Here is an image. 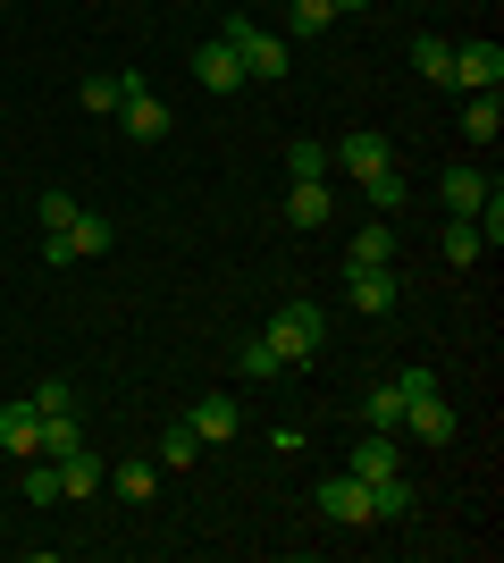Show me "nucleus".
I'll return each mask as SVG.
<instances>
[{"instance_id":"obj_1","label":"nucleus","mask_w":504,"mask_h":563,"mask_svg":"<svg viewBox=\"0 0 504 563\" xmlns=\"http://www.w3.org/2000/svg\"><path fill=\"white\" fill-rule=\"evenodd\" d=\"M261 336H269L278 353H287V371H294V362H312V353H320V336H328V311L294 295V303H278V320H269Z\"/></svg>"},{"instance_id":"obj_2","label":"nucleus","mask_w":504,"mask_h":563,"mask_svg":"<svg viewBox=\"0 0 504 563\" xmlns=\"http://www.w3.org/2000/svg\"><path fill=\"white\" fill-rule=\"evenodd\" d=\"M110 244H119V228H110V219H101V211H76L59 235H43V261H51V269H68V261H101Z\"/></svg>"},{"instance_id":"obj_3","label":"nucleus","mask_w":504,"mask_h":563,"mask_svg":"<svg viewBox=\"0 0 504 563\" xmlns=\"http://www.w3.org/2000/svg\"><path fill=\"white\" fill-rule=\"evenodd\" d=\"M219 34L236 43L244 76H261V85H278V76H287V43H278V34H261V25H253V18H227V25H219Z\"/></svg>"},{"instance_id":"obj_4","label":"nucleus","mask_w":504,"mask_h":563,"mask_svg":"<svg viewBox=\"0 0 504 563\" xmlns=\"http://www.w3.org/2000/svg\"><path fill=\"white\" fill-rule=\"evenodd\" d=\"M446 85H462V93H496V85H504V43H455Z\"/></svg>"},{"instance_id":"obj_5","label":"nucleus","mask_w":504,"mask_h":563,"mask_svg":"<svg viewBox=\"0 0 504 563\" xmlns=\"http://www.w3.org/2000/svg\"><path fill=\"white\" fill-rule=\"evenodd\" d=\"M345 471H354V479H395V471H404V429H361Z\"/></svg>"},{"instance_id":"obj_6","label":"nucleus","mask_w":504,"mask_h":563,"mask_svg":"<svg viewBox=\"0 0 504 563\" xmlns=\"http://www.w3.org/2000/svg\"><path fill=\"white\" fill-rule=\"evenodd\" d=\"M193 85H202V93H236V85H253V76H244V59H236V43H227V34H211V43L193 51Z\"/></svg>"},{"instance_id":"obj_7","label":"nucleus","mask_w":504,"mask_h":563,"mask_svg":"<svg viewBox=\"0 0 504 563\" xmlns=\"http://www.w3.org/2000/svg\"><path fill=\"white\" fill-rule=\"evenodd\" d=\"M320 514L345 521V530H370V479H354V471L320 479Z\"/></svg>"},{"instance_id":"obj_8","label":"nucleus","mask_w":504,"mask_h":563,"mask_svg":"<svg viewBox=\"0 0 504 563\" xmlns=\"http://www.w3.org/2000/svg\"><path fill=\"white\" fill-rule=\"evenodd\" d=\"M119 126H126V135H135V143H160V135H168V101L152 93L144 76L126 85V101H119Z\"/></svg>"},{"instance_id":"obj_9","label":"nucleus","mask_w":504,"mask_h":563,"mask_svg":"<svg viewBox=\"0 0 504 563\" xmlns=\"http://www.w3.org/2000/svg\"><path fill=\"white\" fill-rule=\"evenodd\" d=\"M345 295H354V311H361V320H387V311L404 303L395 269H345Z\"/></svg>"},{"instance_id":"obj_10","label":"nucleus","mask_w":504,"mask_h":563,"mask_svg":"<svg viewBox=\"0 0 504 563\" xmlns=\"http://www.w3.org/2000/svg\"><path fill=\"white\" fill-rule=\"evenodd\" d=\"M328 168H345V177L361 186V177H379V168H395V143H387V135H345V143L328 152Z\"/></svg>"},{"instance_id":"obj_11","label":"nucleus","mask_w":504,"mask_h":563,"mask_svg":"<svg viewBox=\"0 0 504 563\" xmlns=\"http://www.w3.org/2000/svg\"><path fill=\"white\" fill-rule=\"evenodd\" d=\"M51 463H59V496H76V505L110 488V463H101L93 446H68V454H51Z\"/></svg>"},{"instance_id":"obj_12","label":"nucleus","mask_w":504,"mask_h":563,"mask_svg":"<svg viewBox=\"0 0 504 563\" xmlns=\"http://www.w3.org/2000/svg\"><path fill=\"white\" fill-rule=\"evenodd\" d=\"M480 202H488V168L462 161V168H446V177H437V211H446V219H471Z\"/></svg>"},{"instance_id":"obj_13","label":"nucleus","mask_w":504,"mask_h":563,"mask_svg":"<svg viewBox=\"0 0 504 563\" xmlns=\"http://www.w3.org/2000/svg\"><path fill=\"white\" fill-rule=\"evenodd\" d=\"M455 404H437V396H412L404 404V438H421V446H455Z\"/></svg>"},{"instance_id":"obj_14","label":"nucleus","mask_w":504,"mask_h":563,"mask_svg":"<svg viewBox=\"0 0 504 563\" xmlns=\"http://www.w3.org/2000/svg\"><path fill=\"white\" fill-rule=\"evenodd\" d=\"M328 211H336V194H328V177H294L287 186V228H328Z\"/></svg>"},{"instance_id":"obj_15","label":"nucleus","mask_w":504,"mask_h":563,"mask_svg":"<svg viewBox=\"0 0 504 563\" xmlns=\"http://www.w3.org/2000/svg\"><path fill=\"white\" fill-rule=\"evenodd\" d=\"M186 429L202 438V446H227V438L244 429V404H227V396H202V404L186 412Z\"/></svg>"},{"instance_id":"obj_16","label":"nucleus","mask_w":504,"mask_h":563,"mask_svg":"<svg viewBox=\"0 0 504 563\" xmlns=\"http://www.w3.org/2000/svg\"><path fill=\"white\" fill-rule=\"evenodd\" d=\"M0 446L18 454V463H34L43 454V412L34 404H0Z\"/></svg>"},{"instance_id":"obj_17","label":"nucleus","mask_w":504,"mask_h":563,"mask_svg":"<svg viewBox=\"0 0 504 563\" xmlns=\"http://www.w3.org/2000/svg\"><path fill=\"white\" fill-rule=\"evenodd\" d=\"M387 261H395V228H387V219L354 228V244H345V269H387Z\"/></svg>"},{"instance_id":"obj_18","label":"nucleus","mask_w":504,"mask_h":563,"mask_svg":"<svg viewBox=\"0 0 504 563\" xmlns=\"http://www.w3.org/2000/svg\"><path fill=\"white\" fill-rule=\"evenodd\" d=\"M278 371H287V353L269 345V336H244V345H236V378H244V387H269Z\"/></svg>"},{"instance_id":"obj_19","label":"nucleus","mask_w":504,"mask_h":563,"mask_svg":"<svg viewBox=\"0 0 504 563\" xmlns=\"http://www.w3.org/2000/svg\"><path fill=\"white\" fill-rule=\"evenodd\" d=\"M126 85H135V68H110V76H85V118H119Z\"/></svg>"},{"instance_id":"obj_20","label":"nucleus","mask_w":504,"mask_h":563,"mask_svg":"<svg viewBox=\"0 0 504 563\" xmlns=\"http://www.w3.org/2000/svg\"><path fill=\"white\" fill-rule=\"evenodd\" d=\"M496 135H504V101L471 93V101H462V143H496Z\"/></svg>"},{"instance_id":"obj_21","label":"nucleus","mask_w":504,"mask_h":563,"mask_svg":"<svg viewBox=\"0 0 504 563\" xmlns=\"http://www.w3.org/2000/svg\"><path fill=\"white\" fill-rule=\"evenodd\" d=\"M361 429H404V387H395V378L361 396Z\"/></svg>"},{"instance_id":"obj_22","label":"nucleus","mask_w":504,"mask_h":563,"mask_svg":"<svg viewBox=\"0 0 504 563\" xmlns=\"http://www.w3.org/2000/svg\"><path fill=\"white\" fill-rule=\"evenodd\" d=\"M437 253L455 261V269H471V261H488V244H480V228H471V219H446V235H437Z\"/></svg>"},{"instance_id":"obj_23","label":"nucleus","mask_w":504,"mask_h":563,"mask_svg":"<svg viewBox=\"0 0 504 563\" xmlns=\"http://www.w3.org/2000/svg\"><path fill=\"white\" fill-rule=\"evenodd\" d=\"M110 488L126 496V505H152V488H160V471H152V454H135V463L110 471Z\"/></svg>"},{"instance_id":"obj_24","label":"nucleus","mask_w":504,"mask_h":563,"mask_svg":"<svg viewBox=\"0 0 504 563\" xmlns=\"http://www.w3.org/2000/svg\"><path fill=\"white\" fill-rule=\"evenodd\" d=\"M18 496H25V505H59V463H51V454H34V463L18 471Z\"/></svg>"},{"instance_id":"obj_25","label":"nucleus","mask_w":504,"mask_h":563,"mask_svg":"<svg viewBox=\"0 0 504 563\" xmlns=\"http://www.w3.org/2000/svg\"><path fill=\"white\" fill-rule=\"evenodd\" d=\"M412 514V479L395 471V479H370V521H404Z\"/></svg>"},{"instance_id":"obj_26","label":"nucleus","mask_w":504,"mask_h":563,"mask_svg":"<svg viewBox=\"0 0 504 563\" xmlns=\"http://www.w3.org/2000/svg\"><path fill=\"white\" fill-rule=\"evenodd\" d=\"M412 68L429 76V85H446V68H455V43H446V34H421V43H412Z\"/></svg>"},{"instance_id":"obj_27","label":"nucleus","mask_w":504,"mask_h":563,"mask_svg":"<svg viewBox=\"0 0 504 563\" xmlns=\"http://www.w3.org/2000/svg\"><path fill=\"white\" fill-rule=\"evenodd\" d=\"M361 194L379 202V211H404L412 202V186H404V168H379V177H361Z\"/></svg>"},{"instance_id":"obj_28","label":"nucleus","mask_w":504,"mask_h":563,"mask_svg":"<svg viewBox=\"0 0 504 563\" xmlns=\"http://www.w3.org/2000/svg\"><path fill=\"white\" fill-rule=\"evenodd\" d=\"M328 0H287V34H303V43H312V34H328Z\"/></svg>"},{"instance_id":"obj_29","label":"nucleus","mask_w":504,"mask_h":563,"mask_svg":"<svg viewBox=\"0 0 504 563\" xmlns=\"http://www.w3.org/2000/svg\"><path fill=\"white\" fill-rule=\"evenodd\" d=\"M68 446H85L76 412H43V454H68Z\"/></svg>"},{"instance_id":"obj_30","label":"nucleus","mask_w":504,"mask_h":563,"mask_svg":"<svg viewBox=\"0 0 504 563\" xmlns=\"http://www.w3.org/2000/svg\"><path fill=\"white\" fill-rule=\"evenodd\" d=\"M193 454H202V438H193V429L177 421V429H168V438H160V471H186Z\"/></svg>"},{"instance_id":"obj_31","label":"nucleus","mask_w":504,"mask_h":563,"mask_svg":"<svg viewBox=\"0 0 504 563\" xmlns=\"http://www.w3.org/2000/svg\"><path fill=\"white\" fill-rule=\"evenodd\" d=\"M287 177H328V143H287Z\"/></svg>"},{"instance_id":"obj_32","label":"nucleus","mask_w":504,"mask_h":563,"mask_svg":"<svg viewBox=\"0 0 504 563\" xmlns=\"http://www.w3.org/2000/svg\"><path fill=\"white\" fill-rule=\"evenodd\" d=\"M34 211H43V235H59V228H68L76 211H85V202H76V194H59V186H51L43 202H34Z\"/></svg>"},{"instance_id":"obj_33","label":"nucleus","mask_w":504,"mask_h":563,"mask_svg":"<svg viewBox=\"0 0 504 563\" xmlns=\"http://www.w3.org/2000/svg\"><path fill=\"white\" fill-rule=\"evenodd\" d=\"M25 404H34V412H76V387H68V378H43Z\"/></svg>"},{"instance_id":"obj_34","label":"nucleus","mask_w":504,"mask_h":563,"mask_svg":"<svg viewBox=\"0 0 504 563\" xmlns=\"http://www.w3.org/2000/svg\"><path fill=\"white\" fill-rule=\"evenodd\" d=\"M328 9H370V0H328Z\"/></svg>"}]
</instances>
